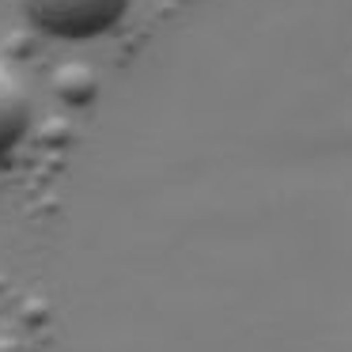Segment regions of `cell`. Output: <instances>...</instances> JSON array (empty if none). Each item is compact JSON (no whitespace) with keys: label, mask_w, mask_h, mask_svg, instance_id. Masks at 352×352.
Returning a JSON list of instances; mask_svg holds the SVG:
<instances>
[{"label":"cell","mask_w":352,"mask_h":352,"mask_svg":"<svg viewBox=\"0 0 352 352\" xmlns=\"http://www.w3.org/2000/svg\"><path fill=\"white\" fill-rule=\"evenodd\" d=\"M38 31L61 42H87L114 31L133 8V0H19Z\"/></svg>","instance_id":"1"},{"label":"cell","mask_w":352,"mask_h":352,"mask_svg":"<svg viewBox=\"0 0 352 352\" xmlns=\"http://www.w3.org/2000/svg\"><path fill=\"white\" fill-rule=\"evenodd\" d=\"M31 129V99L27 87L0 65V155H8Z\"/></svg>","instance_id":"2"}]
</instances>
